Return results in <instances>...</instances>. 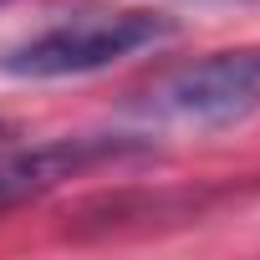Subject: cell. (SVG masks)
<instances>
[{
  "mask_svg": "<svg viewBox=\"0 0 260 260\" xmlns=\"http://www.w3.org/2000/svg\"><path fill=\"white\" fill-rule=\"evenodd\" d=\"M138 117L164 127H235L260 112V46L209 51L153 77L138 102Z\"/></svg>",
  "mask_w": 260,
  "mask_h": 260,
  "instance_id": "1",
  "label": "cell"
},
{
  "mask_svg": "<svg viewBox=\"0 0 260 260\" xmlns=\"http://www.w3.org/2000/svg\"><path fill=\"white\" fill-rule=\"evenodd\" d=\"M169 31L174 26L153 11H82V16H67V21L46 26L41 36L11 46L0 56V72H11V77H77V72H97V67L133 56V51L164 41Z\"/></svg>",
  "mask_w": 260,
  "mask_h": 260,
  "instance_id": "2",
  "label": "cell"
},
{
  "mask_svg": "<svg viewBox=\"0 0 260 260\" xmlns=\"http://www.w3.org/2000/svg\"><path fill=\"white\" fill-rule=\"evenodd\" d=\"M148 158H158V148L148 138H112V133H82V138H51L36 148H11V153H0V214L61 189L67 179L117 169V164H148Z\"/></svg>",
  "mask_w": 260,
  "mask_h": 260,
  "instance_id": "3",
  "label": "cell"
},
{
  "mask_svg": "<svg viewBox=\"0 0 260 260\" xmlns=\"http://www.w3.org/2000/svg\"><path fill=\"white\" fill-rule=\"evenodd\" d=\"M6 133H11V127H6V122H0V138H6Z\"/></svg>",
  "mask_w": 260,
  "mask_h": 260,
  "instance_id": "4",
  "label": "cell"
}]
</instances>
